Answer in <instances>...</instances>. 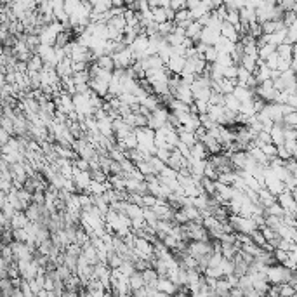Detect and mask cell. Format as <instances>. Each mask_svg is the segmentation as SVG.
<instances>
[{
	"label": "cell",
	"mask_w": 297,
	"mask_h": 297,
	"mask_svg": "<svg viewBox=\"0 0 297 297\" xmlns=\"http://www.w3.org/2000/svg\"><path fill=\"white\" fill-rule=\"evenodd\" d=\"M294 273L296 271H290L289 268H285L283 264H273L266 271V277H268V281L271 285H283L292 281Z\"/></svg>",
	"instance_id": "cell-1"
},
{
	"label": "cell",
	"mask_w": 297,
	"mask_h": 297,
	"mask_svg": "<svg viewBox=\"0 0 297 297\" xmlns=\"http://www.w3.org/2000/svg\"><path fill=\"white\" fill-rule=\"evenodd\" d=\"M231 226L235 228V233H244V235H250L254 231H257V224L254 223V219L242 217V215H230Z\"/></svg>",
	"instance_id": "cell-2"
},
{
	"label": "cell",
	"mask_w": 297,
	"mask_h": 297,
	"mask_svg": "<svg viewBox=\"0 0 297 297\" xmlns=\"http://www.w3.org/2000/svg\"><path fill=\"white\" fill-rule=\"evenodd\" d=\"M219 38H221V30L212 28V26H207V28H203L200 42L205 44V46H215Z\"/></svg>",
	"instance_id": "cell-3"
},
{
	"label": "cell",
	"mask_w": 297,
	"mask_h": 297,
	"mask_svg": "<svg viewBox=\"0 0 297 297\" xmlns=\"http://www.w3.org/2000/svg\"><path fill=\"white\" fill-rule=\"evenodd\" d=\"M174 98L179 99V101H182V103L186 104H195V96H193V91H191V85H186V83H182L181 80V85H179L178 92L174 94Z\"/></svg>",
	"instance_id": "cell-4"
},
{
	"label": "cell",
	"mask_w": 297,
	"mask_h": 297,
	"mask_svg": "<svg viewBox=\"0 0 297 297\" xmlns=\"http://www.w3.org/2000/svg\"><path fill=\"white\" fill-rule=\"evenodd\" d=\"M233 96L238 99L240 103H248V101H254V99H256V91H254V89H248V87H244V85H236L235 91H233Z\"/></svg>",
	"instance_id": "cell-5"
},
{
	"label": "cell",
	"mask_w": 297,
	"mask_h": 297,
	"mask_svg": "<svg viewBox=\"0 0 297 297\" xmlns=\"http://www.w3.org/2000/svg\"><path fill=\"white\" fill-rule=\"evenodd\" d=\"M157 290L158 292L167 294V296H174V294H178L179 287L174 283L172 280H169L167 277H162V278H158V281H157Z\"/></svg>",
	"instance_id": "cell-6"
},
{
	"label": "cell",
	"mask_w": 297,
	"mask_h": 297,
	"mask_svg": "<svg viewBox=\"0 0 297 297\" xmlns=\"http://www.w3.org/2000/svg\"><path fill=\"white\" fill-rule=\"evenodd\" d=\"M269 136H271L273 145L277 146H283L285 145V125L283 124H275L273 129L269 131Z\"/></svg>",
	"instance_id": "cell-7"
},
{
	"label": "cell",
	"mask_w": 297,
	"mask_h": 297,
	"mask_svg": "<svg viewBox=\"0 0 297 297\" xmlns=\"http://www.w3.org/2000/svg\"><path fill=\"white\" fill-rule=\"evenodd\" d=\"M221 35H223L224 38H228V40H231L233 44H238L240 42V33H238V30H236V26L230 25L228 21H224L223 26H221Z\"/></svg>",
	"instance_id": "cell-8"
},
{
	"label": "cell",
	"mask_w": 297,
	"mask_h": 297,
	"mask_svg": "<svg viewBox=\"0 0 297 297\" xmlns=\"http://www.w3.org/2000/svg\"><path fill=\"white\" fill-rule=\"evenodd\" d=\"M184 66H186V58H181V56H172L170 61L167 63V68L172 71V75H179V77L184 71Z\"/></svg>",
	"instance_id": "cell-9"
},
{
	"label": "cell",
	"mask_w": 297,
	"mask_h": 297,
	"mask_svg": "<svg viewBox=\"0 0 297 297\" xmlns=\"http://www.w3.org/2000/svg\"><path fill=\"white\" fill-rule=\"evenodd\" d=\"M56 71H58L59 79H66V77H73V61L71 58H66L56 66Z\"/></svg>",
	"instance_id": "cell-10"
},
{
	"label": "cell",
	"mask_w": 297,
	"mask_h": 297,
	"mask_svg": "<svg viewBox=\"0 0 297 297\" xmlns=\"http://www.w3.org/2000/svg\"><path fill=\"white\" fill-rule=\"evenodd\" d=\"M215 50H217L219 54H233L235 52V47H236V44H233L231 40H228V38H224L223 35H221V38L217 40V44H215Z\"/></svg>",
	"instance_id": "cell-11"
},
{
	"label": "cell",
	"mask_w": 297,
	"mask_h": 297,
	"mask_svg": "<svg viewBox=\"0 0 297 297\" xmlns=\"http://www.w3.org/2000/svg\"><path fill=\"white\" fill-rule=\"evenodd\" d=\"M254 77H256L257 83H264V82H268V80L273 79V71L266 66V63L259 61V68H257V71L254 73Z\"/></svg>",
	"instance_id": "cell-12"
},
{
	"label": "cell",
	"mask_w": 297,
	"mask_h": 297,
	"mask_svg": "<svg viewBox=\"0 0 297 297\" xmlns=\"http://www.w3.org/2000/svg\"><path fill=\"white\" fill-rule=\"evenodd\" d=\"M30 223H32V221L28 219L26 212H16V215L11 219V226H13L14 231H16V230H25Z\"/></svg>",
	"instance_id": "cell-13"
},
{
	"label": "cell",
	"mask_w": 297,
	"mask_h": 297,
	"mask_svg": "<svg viewBox=\"0 0 297 297\" xmlns=\"http://www.w3.org/2000/svg\"><path fill=\"white\" fill-rule=\"evenodd\" d=\"M224 115H226V108L224 106H211L209 108V116H211L217 125L224 124Z\"/></svg>",
	"instance_id": "cell-14"
},
{
	"label": "cell",
	"mask_w": 297,
	"mask_h": 297,
	"mask_svg": "<svg viewBox=\"0 0 297 297\" xmlns=\"http://www.w3.org/2000/svg\"><path fill=\"white\" fill-rule=\"evenodd\" d=\"M92 4V16H101V14H106L110 9L113 7L112 2H104V0H98V2H91Z\"/></svg>",
	"instance_id": "cell-15"
},
{
	"label": "cell",
	"mask_w": 297,
	"mask_h": 297,
	"mask_svg": "<svg viewBox=\"0 0 297 297\" xmlns=\"http://www.w3.org/2000/svg\"><path fill=\"white\" fill-rule=\"evenodd\" d=\"M224 108H226L228 112L236 113V115H240V108H242V103H240L238 99H236L233 94L224 96Z\"/></svg>",
	"instance_id": "cell-16"
},
{
	"label": "cell",
	"mask_w": 297,
	"mask_h": 297,
	"mask_svg": "<svg viewBox=\"0 0 297 297\" xmlns=\"http://www.w3.org/2000/svg\"><path fill=\"white\" fill-rule=\"evenodd\" d=\"M209 151H207V148L203 146V143H197V145L191 148V158L193 160H209Z\"/></svg>",
	"instance_id": "cell-17"
},
{
	"label": "cell",
	"mask_w": 297,
	"mask_h": 297,
	"mask_svg": "<svg viewBox=\"0 0 297 297\" xmlns=\"http://www.w3.org/2000/svg\"><path fill=\"white\" fill-rule=\"evenodd\" d=\"M44 66H46L44 59L38 54H33V58L28 61V73H40L44 70Z\"/></svg>",
	"instance_id": "cell-18"
},
{
	"label": "cell",
	"mask_w": 297,
	"mask_h": 297,
	"mask_svg": "<svg viewBox=\"0 0 297 297\" xmlns=\"http://www.w3.org/2000/svg\"><path fill=\"white\" fill-rule=\"evenodd\" d=\"M277 54L280 56V59H283V61H294V46L283 44V46L277 47Z\"/></svg>",
	"instance_id": "cell-19"
},
{
	"label": "cell",
	"mask_w": 297,
	"mask_h": 297,
	"mask_svg": "<svg viewBox=\"0 0 297 297\" xmlns=\"http://www.w3.org/2000/svg\"><path fill=\"white\" fill-rule=\"evenodd\" d=\"M98 66L101 68V70L104 71H115V61H113V56H101V58H98Z\"/></svg>",
	"instance_id": "cell-20"
},
{
	"label": "cell",
	"mask_w": 297,
	"mask_h": 297,
	"mask_svg": "<svg viewBox=\"0 0 297 297\" xmlns=\"http://www.w3.org/2000/svg\"><path fill=\"white\" fill-rule=\"evenodd\" d=\"M129 280H131V289H132V292H134V290L143 289V287H146L145 278H143V273H141V271H136L131 278H129Z\"/></svg>",
	"instance_id": "cell-21"
},
{
	"label": "cell",
	"mask_w": 297,
	"mask_h": 297,
	"mask_svg": "<svg viewBox=\"0 0 297 297\" xmlns=\"http://www.w3.org/2000/svg\"><path fill=\"white\" fill-rule=\"evenodd\" d=\"M167 11L169 9H153L151 13H153V21L157 23V25H162V23H165V21H169V14H167Z\"/></svg>",
	"instance_id": "cell-22"
},
{
	"label": "cell",
	"mask_w": 297,
	"mask_h": 297,
	"mask_svg": "<svg viewBox=\"0 0 297 297\" xmlns=\"http://www.w3.org/2000/svg\"><path fill=\"white\" fill-rule=\"evenodd\" d=\"M174 30H176V23H174V21H165V23L158 25V33L165 38L169 37L170 33H174Z\"/></svg>",
	"instance_id": "cell-23"
},
{
	"label": "cell",
	"mask_w": 297,
	"mask_h": 297,
	"mask_svg": "<svg viewBox=\"0 0 297 297\" xmlns=\"http://www.w3.org/2000/svg\"><path fill=\"white\" fill-rule=\"evenodd\" d=\"M266 215H275V217H285V211L281 209V205L278 202H275L273 205H269L268 209H266Z\"/></svg>",
	"instance_id": "cell-24"
},
{
	"label": "cell",
	"mask_w": 297,
	"mask_h": 297,
	"mask_svg": "<svg viewBox=\"0 0 297 297\" xmlns=\"http://www.w3.org/2000/svg\"><path fill=\"white\" fill-rule=\"evenodd\" d=\"M215 65H219L221 68H230V66L235 65V61H233V58H231L230 54H219L217 59H215Z\"/></svg>",
	"instance_id": "cell-25"
},
{
	"label": "cell",
	"mask_w": 297,
	"mask_h": 297,
	"mask_svg": "<svg viewBox=\"0 0 297 297\" xmlns=\"http://www.w3.org/2000/svg\"><path fill=\"white\" fill-rule=\"evenodd\" d=\"M157 158H160L162 162H164L165 165L169 164V160H170V157H172V151H170L169 148H158L157 149V155H155Z\"/></svg>",
	"instance_id": "cell-26"
},
{
	"label": "cell",
	"mask_w": 297,
	"mask_h": 297,
	"mask_svg": "<svg viewBox=\"0 0 297 297\" xmlns=\"http://www.w3.org/2000/svg\"><path fill=\"white\" fill-rule=\"evenodd\" d=\"M285 44H289V46L297 44V25L287 28V42H285Z\"/></svg>",
	"instance_id": "cell-27"
},
{
	"label": "cell",
	"mask_w": 297,
	"mask_h": 297,
	"mask_svg": "<svg viewBox=\"0 0 297 297\" xmlns=\"http://www.w3.org/2000/svg\"><path fill=\"white\" fill-rule=\"evenodd\" d=\"M236 77H238V66H236V65L230 66V68H226V70H224V79L236 82Z\"/></svg>",
	"instance_id": "cell-28"
},
{
	"label": "cell",
	"mask_w": 297,
	"mask_h": 297,
	"mask_svg": "<svg viewBox=\"0 0 297 297\" xmlns=\"http://www.w3.org/2000/svg\"><path fill=\"white\" fill-rule=\"evenodd\" d=\"M170 9H172L174 13L184 11V9H188V2H184V0H172L170 2Z\"/></svg>",
	"instance_id": "cell-29"
},
{
	"label": "cell",
	"mask_w": 297,
	"mask_h": 297,
	"mask_svg": "<svg viewBox=\"0 0 297 297\" xmlns=\"http://www.w3.org/2000/svg\"><path fill=\"white\" fill-rule=\"evenodd\" d=\"M278 158H280V160H283V162H289L290 158H294V157L290 155L289 151H287V148H285V146H278Z\"/></svg>",
	"instance_id": "cell-30"
},
{
	"label": "cell",
	"mask_w": 297,
	"mask_h": 297,
	"mask_svg": "<svg viewBox=\"0 0 297 297\" xmlns=\"http://www.w3.org/2000/svg\"><path fill=\"white\" fill-rule=\"evenodd\" d=\"M13 139L11 137V134H9L7 131H4V129H0V143H2V146H5L9 143V141Z\"/></svg>",
	"instance_id": "cell-31"
}]
</instances>
